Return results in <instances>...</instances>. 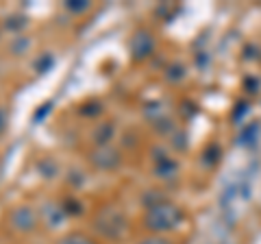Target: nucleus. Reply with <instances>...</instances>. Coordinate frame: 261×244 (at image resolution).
Instances as JSON below:
<instances>
[{
	"label": "nucleus",
	"mask_w": 261,
	"mask_h": 244,
	"mask_svg": "<svg viewBox=\"0 0 261 244\" xmlns=\"http://www.w3.org/2000/svg\"><path fill=\"white\" fill-rule=\"evenodd\" d=\"M61 244H94V242H89L87 238H83V235H72V238L63 240Z\"/></svg>",
	"instance_id": "f257e3e1"
}]
</instances>
